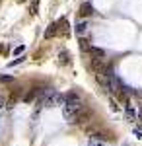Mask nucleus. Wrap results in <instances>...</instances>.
I'll return each instance as SVG.
<instances>
[{"instance_id":"obj_1","label":"nucleus","mask_w":142,"mask_h":146,"mask_svg":"<svg viewBox=\"0 0 142 146\" xmlns=\"http://www.w3.org/2000/svg\"><path fill=\"white\" fill-rule=\"evenodd\" d=\"M84 111V103L80 98L76 100H66L64 105H62V113H64V119L66 121H70V123H76L78 115Z\"/></svg>"},{"instance_id":"obj_2","label":"nucleus","mask_w":142,"mask_h":146,"mask_svg":"<svg viewBox=\"0 0 142 146\" xmlns=\"http://www.w3.org/2000/svg\"><path fill=\"white\" fill-rule=\"evenodd\" d=\"M94 14V6L90 4V2H84L82 6H80V16L82 18H88V16H92Z\"/></svg>"},{"instance_id":"obj_3","label":"nucleus","mask_w":142,"mask_h":146,"mask_svg":"<svg viewBox=\"0 0 142 146\" xmlns=\"http://www.w3.org/2000/svg\"><path fill=\"white\" fill-rule=\"evenodd\" d=\"M56 33H58V25H56V22H55V23H51V25L45 29V39H53Z\"/></svg>"},{"instance_id":"obj_4","label":"nucleus","mask_w":142,"mask_h":146,"mask_svg":"<svg viewBox=\"0 0 142 146\" xmlns=\"http://www.w3.org/2000/svg\"><path fill=\"white\" fill-rule=\"evenodd\" d=\"M37 94H39V90H27L25 94H23V101H25V103H31Z\"/></svg>"},{"instance_id":"obj_5","label":"nucleus","mask_w":142,"mask_h":146,"mask_svg":"<svg viewBox=\"0 0 142 146\" xmlns=\"http://www.w3.org/2000/svg\"><path fill=\"white\" fill-rule=\"evenodd\" d=\"M88 119H90V111H88V109H84V111L78 115L76 123H78V125H84V123H88Z\"/></svg>"},{"instance_id":"obj_6","label":"nucleus","mask_w":142,"mask_h":146,"mask_svg":"<svg viewBox=\"0 0 142 146\" xmlns=\"http://www.w3.org/2000/svg\"><path fill=\"white\" fill-rule=\"evenodd\" d=\"M90 53H92V56H94V58H105V51H103V49L92 47V51H90Z\"/></svg>"},{"instance_id":"obj_7","label":"nucleus","mask_w":142,"mask_h":146,"mask_svg":"<svg viewBox=\"0 0 142 146\" xmlns=\"http://www.w3.org/2000/svg\"><path fill=\"white\" fill-rule=\"evenodd\" d=\"M78 43H80V49H82V51H92V45H90V41H88L86 37H80Z\"/></svg>"},{"instance_id":"obj_8","label":"nucleus","mask_w":142,"mask_h":146,"mask_svg":"<svg viewBox=\"0 0 142 146\" xmlns=\"http://www.w3.org/2000/svg\"><path fill=\"white\" fill-rule=\"evenodd\" d=\"M58 25V31H62V33H68V22H66V18H62L60 22H56Z\"/></svg>"},{"instance_id":"obj_9","label":"nucleus","mask_w":142,"mask_h":146,"mask_svg":"<svg viewBox=\"0 0 142 146\" xmlns=\"http://www.w3.org/2000/svg\"><path fill=\"white\" fill-rule=\"evenodd\" d=\"M88 29V23L86 22H80V23H76V33H84Z\"/></svg>"},{"instance_id":"obj_10","label":"nucleus","mask_w":142,"mask_h":146,"mask_svg":"<svg viewBox=\"0 0 142 146\" xmlns=\"http://www.w3.org/2000/svg\"><path fill=\"white\" fill-rule=\"evenodd\" d=\"M58 60H60L62 64H66V62H68V53H66V51H62V53L58 55Z\"/></svg>"},{"instance_id":"obj_11","label":"nucleus","mask_w":142,"mask_h":146,"mask_svg":"<svg viewBox=\"0 0 142 146\" xmlns=\"http://www.w3.org/2000/svg\"><path fill=\"white\" fill-rule=\"evenodd\" d=\"M12 80H14L12 76H4V74H0V82H2V84H10Z\"/></svg>"},{"instance_id":"obj_12","label":"nucleus","mask_w":142,"mask_h":146,"mask_svg":"<svg viewBox=\"0 0 142 146\" xmlns=\"http://www.w3.org/2000/svg\"><path fill=\"white\" fill-rule=\"evenodd\" d=\"M127 117H129V121H134V111H132L129 105H127Z\"/></svg>"},{"instance_id":"obj_13","label":"nucleus","mask_w":142,"mask_h":146,"mask_svg":"<svg viewBox=\"0 0 142 146\" xmlns=\"http://www.w3.org/2000/svg\"><path fill=\"white\" fill-rule=\"evenodd\" d=\"M37 6H39V0H33V4H31V14H37Z\"/></svg>"},{"instance_id":"obj_14","label":"nucleus","mask_w":142,"mask_h":146,"mask_svg":"<svg viewBox=\"0 0 142 146\" xmlns=\"http://www.w3.org/2000/svg\"><path fill=\"white\" fill-rule=\"evenodd\" d=\"M23 49H25L23 45H18L16 49H14V55H20V53H23Z\"/></svg>"},{"instance_id":"obj_15","label":"nucleus","mask_w":142,"mask_h":146,"mask_svg":"<svg viewBox=\"0 0 142 146\" xmlns=\"http://www.w3.org/2000/svg\"><path fill=\"white\" fill-rule=\"evenodd\" d=\"M22 60H23V56H22V58H16V60H12V62H10V64H8V66H14V64H20Z\"/></svg>"},{"instance_id":"obj_16","label":"nucleus","mask_w":142,"mask_h":146,"mask_svg":"<svg viewBox=\"0 0 142 146\" xmlns=\"http://www.w3.org/2000/svg\"><path fill=\"white\" fill-rule=\"evenodd\" d=\"M4 105H6V100H4V98H2V96H0V109H2V107H4Z\"/></svg>"},{"instance_id":"obj_17","label":"nucleus","mask_w":142,"mask_h":146,"mask_svg":"<svg viewBox=\"0 0 142 146\" xmlns=\"http://www.w3.org/2000/svg\"><path fill=\"white\" fill-rule=\"evenodd\" d=\"M134 133H136V136H138V138H142V131H138V129H136Z\"/></svg>"},{"instance_id":"obj_18","label":"nucleus","mask_w":142,"mask_h":146,"mask_svg":"<svg viewBox=\"0 0 142 146\" xmlns=\"http://www.w3.org/2000/svg\"><path fill=\"white\" fill-rule=\"evenodd\" d=\"M2 51H4V45H0V53H2Z\"/></svg>"},{"instance_id":"obj_19","label":"nucleus","mask_w":142,"mask_h":146,"mask_svg":"<svg viewBox=\"0 0 142 146\" xmlns=\"http://www.w3.org/2000/svg\"><path fill=\"white\" fill-rule=\"evenodd\" d=\"M20 2H25V0H20Z\"/></svg>"}]
</instances>
